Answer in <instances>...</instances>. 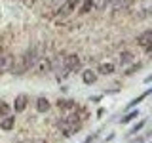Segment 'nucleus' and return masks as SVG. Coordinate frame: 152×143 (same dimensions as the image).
<instances>
[{"label":"nucleus","mask_w":152,"mask_h":143,"mask_svg":"<svg viewBox=\"0 0 152 143\" xmlns=\"http://www.w3.org/2000/svg\"><path fill=\"white\" fill-rule=\"evenodd\" d=\"M57 128H59V132L63 133L65 137H70V136H74V133L80 132L82 120H80L78 114H66L65 118H61V120L57 122Z\"/></svg>","instance_id":"1"},{"label":"nucleus","mask_w":152,"mask_h":143,"mask_svg":"<svg viewBox=\"0 0 152 143\" xmlns=\"http://www.w3.org/2000/svg\"><path fill=\"white\" fill-rule=\"evenodd\" d=\"M63 63H65V67L70 71V73H76V71L82 69V61H80V57L76 55V54H66V55H63Z\"/></svg>","instance_id":"2"},{"label":"nucleus","mask_w":152,"mask_h":143,"mask_svg":"<svg viewBox=\"0 0 152 143\" xmlns=\"http://www.w3.org/2000/svg\"><path fill=\"white\" fill-rule=\"evenodd\" d=\"M27 105H28V97L25 94H21V95H17L15 99H13V105H12V109L15 113H23L27 109Z\"/></svg>","instance_id":"3"},{"label":"nucleus","mask_w":152,"mask_h":143,"mask_svg":"<svg viewBox=\"0 0 152 143\" xmlns=\"http://www.w3.org/2000/svg\"><path fill=\"white\" fill-rule=\"evenodd\" d=\"M137 42L142 46V50L150 52V46H152V31H145L142 35L137 36Z\"/></svg>","instance_id":"4"},{"label":"nucleus","mask_w":152,"mask_h":143,"mask_svg":"<svg viewBox=\"0 0 152 143\" xmlns=\"http://www.w3.org/2000/svg\"><path fill=\"white\" fill-rule=\"evenodd\" d=\"M57 107H59V111L70 113V111H74L78 105H76L74 101H70V99H57Z\"/></svg>","instance_id":"5"},{"label":"nucleus","mask_w":152,"mask_h":143,"mask_svg":"<svg viewBox=\"0 0 152 143\" xmlns=\"http://www.w3.org/2000/svg\"><path fill=\"white\" fill-rule=\"evenodd\" d=\"M13 126H15V118H13V114H10V116H6V118H0V128H2V130L10 132V130H13Z\"/></svg>","instance_id":"6"},{"label":"nucleus","mask_w":152,"mask_h":143,"mask_svg":"<svg viewBox=\"0 0 152 143\" xmlns=\"http://www.w3.org/2000/svg\"><path fill=\"white\" fill-rule=\"evenodd\" d=\"M82 80L86 84H95V82H97V73L91 71V69H86L82 73Z\"/></svg>","instance_id":"7"},{"label":"nucleus","mask_w":152,"mask_h":143,"mask_svg":"<svg viewBox=\"0 0 152 143\" xmlns=\"http://www.w3.org/2000/svg\"><path fill=\"white\" fill-rule=\"evenodd\" d=\"M12 63H13V57H12V55L0 57V74H2V73H8L10 67H12Z\"/></svg>","instance_id":"8"},{"label":"nucleus","mask_w":152,"mask_h":143,"mask_svg":"<svg viewBox=\"0 0 152 143\" xmlns=\"http://www.w3.org/2000/svg\"><path fill=\"white\" fill-rule=\"evenodd\" d=\"M114 71H116V65H114V63H108V61H107V63H101V65L97 67V73L99 74H112Z\"/></svg>","instance_id":"9"},{"label":"nucleus","mask_w":152,"mask_h":143,"mask_svg":"<svg viewBox=\"0 0 152 143\" xmlns=\"http://www.w3.org/2000/svg\"><path fill=\"white\" fill-rule=\"evenodd\" d=\"M131 63H133V54L129 50H124L120 54V65L126 67V65H131Z\"/></svg>","instance_id":"10"},{"label":"nucleus","mask_w":152,"mask_h":143,"mask_svg":"<svg viewBox=\"0 0 152 143\" xmlns=\"http://www.w3.org/2000/svg\"><path fill=\"white\" fill-rule=\"evenodd\" d=\"M36 111L38 113H48L50 111V101L46 97H38L36 99Z\"/></svg>","instance_id":"11"},{"label":"nucleus","mask_w":152,"mask_h":143,"mask_svg":"<svg viewBox=\"0 0 152 143\" xmlns=\"http://www.w3.org/2000/svg\"><path fill=\"white\" fill-rule=\"evenodd\" d=\"M12 105H8L6 101H2V99H0V118H6V116H10V114H12Z\"/></svg>","instance_id":"12"},{"label":"nucleus","mask_w":152,"mask_h":143,"mask_svg":"<svg viewBox=\"0 0 152 143\" xmlns=\"http://www.w3.org/2000/svg\"><path fill=\"white\" fill-rule=\"evenodd\" d=\"M112 2L114 0H93V10H99V12H101V10H107Z\"/></svg>","instance_id":"13"},{"label":"nucleus","mask_w":152,"mask_h":143,"mask_svg":"<svg viewBox=\"0 0 152 143\" xmlns=\"http://www.w3.org/2000/svg\"><path fill=\"white\" fill-rule=\"evenodd\" d=\"M137 116H139V113H137V111H133V113H129V114H126V116L122 118V124H127V122H131L133 118H137Z\"/></svg>","instance_id":"14"},{"label":"nucleus","mask_w":152,"mask_h":143,"mask_svg":"<svg viewBox=\"0 0 152 143\" xmlns=\"http://www.w3.org/2000/svg\"><path fill=\"white\" fill-rule=\"evenodd\" d=\"M146 95H148V92H142V94L139 95V97H137V99H133V101L129 103V107H133V105H137V103H141V101H142V99H145V97H146Z\"/></svg>","instance_id":"15"},{"label":"nucleus","mask_w":152,"mask_h":143,"mask_svg":"<svg viewBox=\"0 0 152 143\" xmlns=\"http://www.w3.org/2000/svg\"><path fill=\"white\" fill-rule=\"evenodd\" d=\"M137 69H139V65H137V63H133V65L129 67V69H126V71H124V74H131V73H135Z\"/></svg>","instance_id":"16"},{"label":"nucleus","mask_w":152,"mask_h":143,"mask_svg":"<svg viewBox=\"0 0 152 143\" xmlns=\"http://www.w3.org/2000/svg\"><path fill=\"white\" fill-rule=\"evenodd\" d=\"M142 126H145V122H139V124H137V126H135V128H133V130H131V133H137V132H139Z\"/></svg>","instance_id":"17"},{"label":"nucleus","mask_w":152,"mask_h":143,"mask_svg":"<svg viewBox=\"0 0 152 143\" xmlns=\"http://www.w3.org/2000/svg\"><path fill=\"white\" fill-rule=\"evenodd\" d=\"M95 136H97V133H93V136H89V137H88V139H86V141H84V143H91V141H93V139H95Z\"/></svg>","instance_id":"18"},{"label":"nucleus","mask_w":152,"mask_h":143,"mask_svg":"<svg viewBox=\"0 0 152 143\" xmlns=\"http://www.w3.org/2000/svg\"><path fill=\"white\" fill-rule=\"evenodd\" d=\"M53 2H57V4H59V2H61V0H53Z\"/></svg>","instance_id":"19"}]
</instances>
